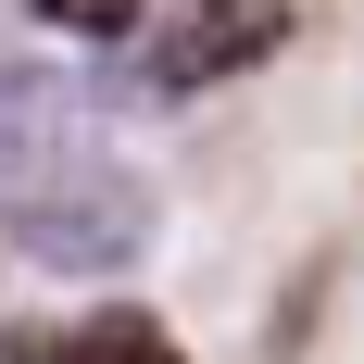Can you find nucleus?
<instances>
[{"mask_svg":"<svg viewBox=\"0 0 364 364\" xmlns=\"http://www.w3.org/2000/svg\"><path fill=\"white\" fill-rule=\"evenodd\" d=\"M301 0H176V26L151 38V88L188 101V88H226L239 63H264L277 38H289Z\"/></svg>","mask_w":364,"mask_h":364,"instance_id":"nucleus-2","label":"nucleus"},{"mask_svg":"<svg viewBox=\"0 0 364 364\" xmlns=\"http://www.w3.org/2000/svg\"><path fill=\"white\" fill-rule=\"evenodd\" d=\"M63 38H139V0H38Z\"/></svg>","mask_w":364,"mask_h":364,"instance_id":"nucleus-4","label":"nucleus"},{"mask_svg":"<svg viewBox=\"0 0 364 364\" xmlns=\"http://www.w3.org/2000/svg\"><path fill=\"white\" fill-rule=\"evenodd\" d=\"M0 364H176V339L126 301H101V314H63V327H13Z\"/></svg>","mask_w":364,"mask_h":364,"instance_id":"nucleus-3","label":"nucleus"},{"mask_svg":"<svg viewBox=\"0 0 364 364\" xmlns=\"http://www.w3.org/2000/svg\"><path fill=\"white\" fill-rule=\"evenodd\" d=\"M0 239L38 277H126L151 252V176L75 75H0Z\"/></svg>","mask_w":364,"mask_h":364,"instance_id":"nucleus-1","label":"nucleus"}]
</instances>
